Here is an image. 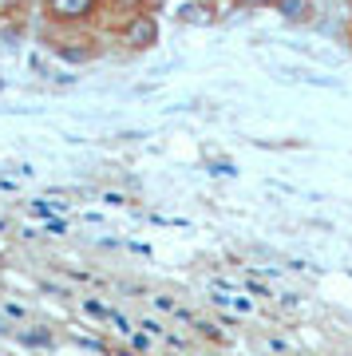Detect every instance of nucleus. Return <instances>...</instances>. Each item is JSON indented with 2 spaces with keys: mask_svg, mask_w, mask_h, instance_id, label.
Returning a JSON list of instances; mask_svg holds the SVG:
<instances>
[{
  "mask_svg": "<svg viewBox=\"0 0 352 356\" xmlns=\"http://www.w3.org/2000/svg\"><path fill=\"white\" fill-rule=\"evenodd\" d=\"M48 28H91L103 16V0H40Z\"/></svg>",
  "mask_w": 352,
  "mask_h": 356,
  "instance_id": "1",
  "label": "nucleus"
},
{
  "mask_svg": "<svg viewBox=\"0 0 352 356\" xmlns=\"http://www.w3.org/2000/svg\"><path fill=\"white\" fill-rule=\"evenodd\" d=\"M115 36L123 40L127 51H151L163 40V24H159L154 13H131L115 24Z\"/></svg>",
  "mask_w": 352,
  "mask_h": 356,
  "instance_id": "2",
  "label": "nucleus"
},
{
  "mask_svg": "<svg viewBox=\"0 0 352 356\" xmlns=\"http://www.w3.org/2000/svg\"><path fill=\"white\" fill-rule=\"evenodd\" d=\"M170 16H175L178 24H186V28H214L218 20H222L214 0H182Z\"/></svg>",
  "mask_w": 352,
  "mask_h": 356,
  "instance_id": "3",
  "label": "nucleus"
},
{
  "mask_svg": "<svg viewBox=\"0 0 352 356\" xmlns=\"http://www.w3.org/2000/svg\"><path fill=\"white\" fill-rule=\"evenodd\" d=\"M273 13L289 28H301L317 20V0H273Z\"/></svg>",
  "mask_w": 352,
  "mask_h": 356,
  "instance_id": "4",
  "label": "nucleus"
},
{
  "mask_svg": "<svg viewBox=\"0 0 352 356\" xmlns=\"http://www.w3.org/2000/svg\"><path fill=\"white\" fill-rule=\"evenodd\" d=\"M13 337L24 344V348H40V353H48V348L60 344V337H56L51 329H44V325H24V329H16Z\"/></svg>",
  "mask_w": 352,
  "mask_h": 356,
  "instance_id": "5",
  "label": "nucleus"
},
{
  "mask_svg": "<svg viewBox=\"0 0 352 356\" xmlns=\"http://www.w3.org/2000/svg\"><path fill=\"white\" fill-rule=\"evenodd\" d=\"M154 0H103V16H115V20H123L131 13H151Z\"/></svg>",
  "mask_w": 352,
  "mask_h": 356,
  "instance_id": "6",
  "label": "nucleus"
},
{
  "mask_svg": "<svg viewBox=\"0 0 352 356\" xmlns=\"http://www.w3.org/2000/svg\"><path fill=\"white\" fill-rule=\"evenodd\" d=\"M51 51H56V60H63V64H91L99 56V48H72V44H51Z\"/></svg>",
  "mask_w": 352,
  "mask_h": 356,
  "instance_id": "7",
  "label": "nucleus"
},
{
  "mask_svg": "<svg viewBox=\"0 0 352 356\" xmlns=\"http://www.w3.org/2000/svg\"><path fill=\"white\" fill-rule=\"evenodd\" d=\"M63 210H67V202H51V198H32L28 202V214L40 218V222H48V218L63 214Z\"/></svg>",
  "mask_w": 352,
  "mask_h": 356,
  "instance_id": "8",
  "label": "nucleus"
},
{
  "mask_svg": "<svg viewBox=\"0 0 352 356\" xmlns=\"http://www.w3.org/2000/svg\"><path fill=\"white\" fill-rule=\"evenodd\" d=\"M79 305H83V313H88L91 321H99V325H111V313H115L111 305H103V301H95V297H83Z\"/></svg>",
  "mask_w": 352,
  "mask_h": 356,
  "instance_id": "9",
  "label": "nucleus"
},
{
  "mask_svg": "<svg viewBox=\"0 0 352 356\" xmlns=\"http://www.w3.org/2000/svg\"><path fill=\"white\" fill-rule=\"evenodd\" d=\"M226 309H234L241 317H253V313H257V301H250V293H230Z\"/></svg>",
  "mask_w": 352,
  "mask_h": 356,
  "instance_id": "10",
  "label": "nucleus"
},
{
  "mask_svg": "<svg viewBox=\"0 0 352 356\" xmlns=\"http://www.w3.org/2000/svg\"><path fill=\"white\" fill-rule=\"evenodd\" d=\"M72 344L88 348V353H99V356H115V348L107 341H99V337H72Z\"/></svg>",
  "mask_w": 352,
  "mask_h": 356,
  "instance_id": "11",
  "label": "nucleus"
},
{
  "mask_svg": "<svg viewBox=\"0 0 352 356\" xmlns=\"http://www.w3.org/2000/svg\"><path fill=\"white\" fill-rule=\"evenodd\" d=\"M194 332H198V337H206V341H214V344H226V332L218 329L214 321H198V317H194Z\"/></svg>",
  "mask_w": 352,
  "mask_h": 356,
  "instance_id": "12",
  "label": "nucleus"
},
{
  "mask_svg": "<svg viewBox=\"0 0 352 356\" xmlns=\"http://www.w3.org/2000/svg\"><path fill=\"white\" fill-rule=\"evenodd\" d=\"M127 341H131V353H151V332H143L138 325L127 332Z\"/></svg>",
  "mask_w": 352,
  "mask_h": 356,
  "instance_id": "13",
  "label": "nucleus"
},
{
  "mask_svg": "<svg viewBox=\"0 0 352 356\" xmlns=\"http://www.w3.org/2000/svg\"><path fill=\"white\" fill-rule=\"evenodd\" d=\"M246 293H250V297H257V301H262V297H277V293L269 289L265 281H257V277H246Z\"/></svg>",
  "mask_w": 352,
  "mask_h": 356,
  "instance_id": "14",
  "label": "nucleus"
},
{
  "mask_svg": "<svg viewBox=\"0 0 352 356\" xmlns=\"http://www.w3.org/2000/svg\"><path fill=\"white\" fill-rule=\"evenodd\" d=\"M206 170H210V175H226V178H234V175H238V166L230 163V159H214V163L206 166Z\"/></svg>",
  "mask_w": 352,
  "mask_h": 356,
  "instance_id": "15",
  "label": "nucleus"
},
{
  "mask_svg": "<svg viewBox=\"0 0 352 356\" xmlns=\"http://www.w3.org/2000/svg\"><path fill=\"white\" fill-rule=\"evenodd\" d=\"M40 226H44V234H51V238H60V234H67V222H63L60 214H56V218H48V222H40Z\"/></svg>",
  "mask_w": 352,
  "mask_h": 356,
  "instance_id": "16",
  "label": "nucleus"
},
{
  "mask_svg": "<svg viewBox=\"0 0 352 356\" xmlns=\"http://www.w3.org/2000/svg\"><path fill=\"white\" fill-rule=\"evenodd\" d=\"M138 329L151 332V337H166V325H163V321H154V317H143V321H138Z\"/></svg>",
  "mask_w": 352,
  "mask_h": 356,
  "instance_id": "17",
  "label": "nucleus"
},
{
  "mask_svg": "<svg viewBox=\"0 0 352 356\" xmlns=\"http://www.w3.org/2000/svg\"><path fill=\"white\" fill-rule=\"evenodd\" d=\"M0 313H4V317H13V321H28V309L16 305V301H4V305H0Z\"/></svg>",
  "mask_w": 352,
  "mask_h": 356,
  "instance_id": "18",
  "label": "nucleus"
},
{
  "mask_svg": "<svg viewBox=\"0 0 352 356\" xmlns=\"http://www.w3.org/2000/svg\"><path fill=\"white\" fill-rule=\"evenodd\" d=\"M151 301H154V309H159V313H175V305H178L170 293H159V297H151Z\"/></svg>",
  "mask_w": 352,
  "mask_h": 356,
  "instance_id": "19",
  "label": "nucleus"
},
{
  "mask_svg": "<svg viewBox=\"0 0 352 356\" xmlns=\"http://www.w3.org/2000/svg\"><path fill=\"white\" fill-rule=\"evenodd\" d=\"M99 202L115 206V210H123V206H127V198H123V194H115V191H107V194H99Z\"/></svg>",
  "mask_w": 352,
  "mask_h": 356,
  "instance_id": "20",
  "label": "nucleus"
},
{
  "mask_svg": "<svg viewBox=\"0 0 352 356\" xmlns=\"http://www.w3.org/2000/svg\"><path fill=\"white\" fill-rule=\"evenodd\" d=\"M111 325H115V329H119V332H123V337H127V332H131V329H135V325H131V321H127L123 313H119V309H115V313H111Z\"/></svg>",
  "mask_w": 352,
  "mask_h": 356,
  "instance_id": "21",
  "label": "nucleus"
},
{
  "mask_svg": "<svg viewBox=\"0 0 352 356\" xmlns=\"http://www.w3.org/2000/svg\"><path fill=\"white\" fill-rule=\"evenodd\" d=\"M230 4H238V8H273V0H230Z\"/></svg>",
  "mask_w": 352,
  "mask_h": 356,
  "instance_id": "22",
  "label": "nucleus"
},
{
  "mask_svg": "<svg viewBox=\"0 0 352 356\" xmlns=\"http://www.w3.org/2000/svg\"><path fill=\"white\" fill-rule=\"evenodd\" d=\"M28 0H0V16H8V13H16V8H24Z\"/></svg>",
  "mask_w": 352,
  "mask_h": 356,
  "instance_id": "23",
  "label": "nucleus"
},
{
  "mask_svg": "<svg viewBox=\"0 0 352 356\" xmlns=\"http://www.w3.org/2000/svg\"><path fill=\"white\" fill-rule=\"evenodd\" d=\"M277 301H281V305H285V309L301 305V297H297V293H277Z\"/></svg>",
  "mask_w": 352,
  "mask_h": 356,
  "instance_id": "24",
  "label": "nucleus"
},
{
  "mask_svg": "<svg viewBox=\"0 0 352 356\" xmlns=\"http://www.w3.org/2000/svg\"><path fill=\"white\" fill-rule=\"evenodd\" d=\"M175 317L182 321V325H194V313H190L186 305H175Z\"/></svg>",
  "mask_w": 352,
  "mask_h": 356,
  "instance_id": "25",
  "label": "nucleus"
},
{
  "mask_svg": "<svg viewBox=\"0 0 352 356\" xmlns=\"http://www.w3.org/2000/svg\"><path fill=\"white\" fill-rule=\"evenodd\" d=\"M13 332H16L13 317H4V313H0V337H13Z\"/></svg>",
  "mask_w": 352,
  "mask_h": 356,
  "instance_id": "26",
  "label": "nucleus"
},
{
  "mask_svg": "<svg viewBox=\"0 0 352 356\" xmlns=\"http://www.w3.org/2000/svg\"><path fill=\"white\" fill-rule=\"evenodd\" d=\"M269 348H273V353H281V356H289V344L281 341V337H269Z\"/></svg>",
  "mask_w": 352,
  "mask_h": 356,
  "instance_id": "27",
  "label": "nucleus"
},
{
  "mask_svg": "<svg viewBox=\"0 0 352 356\" xmlns=\"http://www.w3.org/2000/svg\"><path fill=\"white\" fill-rule=\"evenodd\" d=\"M0 229H8V222H0Z\"/></svg>",
  "mask_w": 352,
  "mask_h": 356,
  "instance_id": "28",
  "label": "nucleus"
},
{
  "mask_svg": "<svg viewBox=\"0 0 352 356\" xmlns=\"http://www.w3.org/2000/svg\"><path fill=\"white\" fill-rule=\"evenodd\" d=\"M297 356H301V353H297Z\"/></svg>",
  "mask_w": 352,
  "mask_h": 356,
  "instance_id": "29",
  "label": "nucleus"
}]
</instances>
